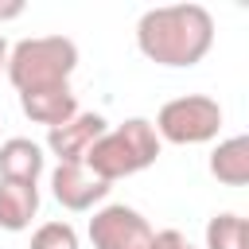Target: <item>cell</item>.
Instances as JSON below:
<instances>
[{
    "mask_svg": "<svg viewBox=\"0 0 249 249\" xmlns=\"http://www.w3.org/2000/svg\"><path fill=\"white\" fill-rule=\"evenodd\" d=\"M136 47L156 66H198L214 47V16L202 4H163L136 19Z\"/></svg>",
    "mask_w": 249,
    "mask_h": 249,
    "instance_id": "cell-1",
    "label": "cell"
},
{
    "mask_svg": "<svg viewBox=\"0 0 249 249\" xmlns=\"http://www.w3.org/2000/svg\"><path fill=\"white\" fill-rule=\"evenodd\" d=\"M78 66V47L66 35H35V39H19L16 47H8V82L16 86V93H35V89H54V86H70V74Z\"/></svg>",
    "mask_w": 249,
    "mask_h": 249,
    "instance_id": "cell-2",
    "label": "cell"
},
{
    "mask_svg": "<svg viewBox=\"0 0 249 249\" xmlns=\"http://www.w3.org/2000/svg\"><path fill=\"white\" fill-rule=\"evenodd\" d=\"M156 156H160V136H156L152 121H144V117H128L124 124L105 128V132L93 140V148L86 152L82 163H86L97 179L117 183V179H128V175L152 167Z\"/></svg>",
    "mask_w": 249,
    "mask_h": 249,
    "instance_id": "cell-3",
    "label": "cell"
},
{
    "mask_svg": "<svg viewBox=\"0 0 249 249\" xmlns=\"http://www.w3.org/2000/svg\"><path fill=\"white\" fill-rule=\"evenodd\" d=\"M152 128L167 144H206L222 132V105L206 93H183L160 105Z\"/></svg>",
    "mask_w": 249,
    "mask_h": 249,
    "instance_id": "cell-4",
    "label": "cell"
},
{
    "mask_svg": "<svg viewBox=\"0 0 249 249\" xmlns=\"http://www.w3.org/2000/svg\"><path fill=\"white\" fill-rule=\"evenodd\" d=\"M156 230L148 218L124 202H109L89 218V241L93 249H152Z\"/></svg>",
    "mask_w": 249,
    "mask_h": 249,
    "instance_id": "cell-5",
    "label": "cell"
},
{
    "mask_svg": "<svg viewBox=\"0 0 249 249\" xmlns=\"http://www.w3.org/2000/svg\"><path fill=\"white\" fill-rule=\"evenodd\" d=\"M105 128H109V121L101 113H78L66 124L47 128V148H51V156H58V163H82Z\"/></svg>",
    "mask_w": 249,
    "mask_h": 249,
    "instance_id": "cell-6",
    "label": "cell"
},
{
    "mask_svg": "<svg viewBox=\"0 0 249 249\" xmlns=\"http://www.w3.org/2000/svg\"><path fill=\"white\" fill-rule=\"evenodd\" d=\"M51 195L66 210H89L109 195V183L97 179L86 163H58L51 171Z\"/></svg>",
    "mask_w": 249,
    "mask_h": 249,
    "instance_id": "cell-7",
    "label": "cell"
},
{
    "mask_svg": "<svg viewBox=\"0 0 249 249\" xmlns=\"http://www.w3.org/2000/svg\"><path fill=\"white\" fill-rule=\"evenodd\" d=\"M19 109L23 117H31L35 124L58 128L70 117H78V97L70 86H54V89H35V93H19Z\"/></svg>",
    "mask_w": 249,
    "mask_h": 249,
    "instance_id": "cell-8",
    "label": "cell"
},
{
    "mask_svg": "<svg viewBox=\"0 0 249 249\" xmlns=\"http://www.w3.org/2000/svg\"><path fill=\"white\" fill-rule=\"evenodd\" d=\"M39 214V187L35 183H12L0 179V230H27L31 218Z\"/></svg>",
    "mask_w": 249,
    "mask_h": 249,
    "instance_id": "cell-9",
    "label": "cell"
},
{
    "mask_svg": "<svg viewBox=\"0 0 249 249\" xmlns=\"http://www.w3.org/2000/svg\"><path fill=\"white\" fill-rule=\"evenodd\" d=\"M43 175V148L27 136H12L0 144V179L12 183H35Z\"/></svg>",
    "mask_w": 249,
    "mask_h": 249,
    "instance_id": "cell-10",
    "label": "cell"
},
{
    "mask_svg": "<svg viewBox=\"0 0 249 249\" xmlns=\"http://www.w3.org/2000/svg\"><path fill=\"white\" fill-rule=\"evenodd\" d=\"M210 175L226 187L249 183V136H230L210 152Z\"/></svg>",
    "mask_w": 249,
    "mask_h": 249,
    "instance_id": "cell-11",
    "label": "cell"
},
{
    "mask_svg": "<svg viewBox=\"0 0 249 249\" xmlns=\"http://www.w3.org/2000/svg\"><path fill=\"white\" fill-rule=\"evenodd\" d=\"M206 249H249V222L233 210H222L206 222Z\"/></svg>",
    "mask_w": 249,
    "mask_h": 249,
    "instance_id": "cell-12",
    "label": "cell"
},
{
    "mask_svg": "<svg viewBox=\"0 0 249 249\" xmlns=\"http://www.w3.org/2000/svg\"><path fill=\"white\" fill-rule=\"evenodd\" d=\"M31 249H82V245H78V230L70 222H43L31 233Z\"/></svg>",
    "mask_w": 249,
    "mask_h": 249,
    "instance_id": "cell-13",
    "label": "cell"
},
{
    "mask_svg": "<svg viewBox=\"0 0 249 249\" xmlns=\"http://www.w3.org/2000/svg\"><path fill=\"white\" fill-rule=\"evenodd\" d=\"M152 249H195L179 230H160L156 237H152Z\"/></svg>",
    "mask_w": 249,
    "mask_h": 249,
    "instance_id": "cell-14",
    "label": "cell"
},
{
    "mask_svg": "<svg viewBox=\"0 0 249 249\" xmlns=\"http://www.w3.org/2000/svg\"><path fill=\"white\" fill-rule=\"evenodd\" d=\"M23 16V0H12V4H0V19H16Z\"/></svg>",
    "mask_w": 249,
    "mask_h": 249,
    "instance_id": "cell-15",
    "label": "cell"
},
{
    "mask_svg": "<svg viewBox=\"0 0 249 249\" xmlns=\"http://www.w3.org/2000/svg\"><path fill=\"white\" fill-rule=\"evenodd\" d=\"M4 66H8V39L0 35V74H4Z\"/></svg>",
    "mask_w": 249,
    "mask_h": 249,
    "instance_id": "cell-16",
    "label": "cell"
},
{
    "mask_svg": "<svg viewBox=\"0 0 249 249\" xmlns=\"http://www.w3.org/2000/svg\"><path fill=\"white\" fill-rule=\"evenodd\" d=\"M0 124H4V121H0Z\"/></svg>",
    "mask_w": 249,
    "mask_h": 249,
    "instance_id": "cell-17",
    "label": "cell"
}]
</instances>
